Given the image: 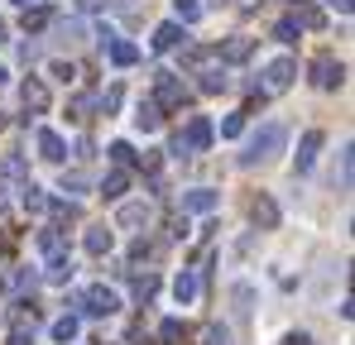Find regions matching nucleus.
Listing matches in <instances>:
<instances>
[{
	"label": "nucleus",
	"instance_id": "47",
	"mask_svg": "<svg viewBox=\"0 0 355 345\" xmlns=\"http://www.w3.org/2000/svg\"><path fill=\"white\" fill-rule=\"evenodd\" d=\"M15 5H24V10H29V0H15Z\"/></svg>",
	"mask_w": 355,
	"mask_h": 345
},
{
	"label": "nucleus",
	"instance_id": "37",
	"mask_svg": "<svg viewBox=\"0 0 355 345\" xmlns=\"http://www.w3.org/2000/svg\"><path fill=\"white\" fill-rule=\"evenodd\" d=\"M159 341L178 345V341H182V321H164V326H159Z\"/></svg>",
	"mask_w": 355,
	"mask_h": 345
},
{
	"label": "nucleus",
	"instance_id": "18",
	"mask_svg": "<svg viewBox=\"0 0 355 345\" xmlns=\"http://www.w3.org/2000/svg\"><path fill=\"white\" fill-rule=\"evenodd\" d=\"M106 57H111L116 67H135V62H139V48H135L130 39H111V44H106Z\"/></svg>",
	"mask_w": 355,
	"mask_h": 345
},
{
	"label": "nucleus",
	"instance_id": "44",
	"mask_svg": "<svg viewBox=\"0 0 355 345\" xmlns=\"http://www.w3.org/2000/svg\"><path fill=\"white\" fill-rule=\"evenodd\" d=\"M106 10H120V15H130V10H139V0H106Z\"/></svg>",
	"mask_w": 355,
	"mask_h": 345
},
{
	"label": "nucleus",
	"instance_id": "21",
	"mask_svg": "<svg viewBox=\"0 0 355 345\" xmlns=\"http://www.w3.org/2000/svg\"><path fill=\"white\" fill-rule=\"evenodd\" d=\"M135 125H139L144 134H154V130L164 125V111H159L154 101H139V111H135Z\"/></svg>",
	"mask_w": 355,
	"mask_h": 345
},
{
	"label": "nucleus",
	"instance_id": "41",
	"mask_svg": "<svg viewBox=\"0 0 355 345\" xmlns=\"http://www.w3.org/2000/svg\"><path fill=\"white\" fill-rule=\"evenodd\" d=\"M87 111H92V96H77V101H72V120H87Z\"/></svg>",
	"mask_w": 355,
	"mask_h": 345
},
{
	"label": "nucleus",
	"instance_id": "4",
	"mask_svg": "<svg viewBox=\"0 0 355 345\" xmlns=\"http://www.w3.org/2000/svg\"><path fill=\"white\" fill-rule=\"evenodd\" d=\"M211 134H216V130H211V120H207V115H192V120H187V130L173 139V154H178V159H187V154L211 149Z\"/></svg>",
	"mask_w": 355,
	"mask_h": 345
},
{
	"label": "nucleus",
	"instance_id": "34",
	"mask_svg": "<svg viewBox=\"0 0 355 345\" xmlns=\"http://www.w3.org/2000/svg\"><path fill=\"white\" fill-rule=\"evenodd\" d=\"M49 24V10H24V34H39Z\"/></svg>",
	"mask_w": 355,
	"mask_h": 345
},
{
	"label": "nucleus",
	"instance_id": "9",
	"mask_svg": "<svg viewBox=\"0 0 355 345\" xmlns=\"http://www.w3.org/2000/svg\"><path fill=\"white\" fill-rule=\"evenodd\" d=\"M221 206V192H211V187H192V192H182V216H211Z\"/></svg>",
	"mask_w": 355,
	"mask_h": 345
},
{
	"label": "nucleus",
	"instance_id": "36",
	"mask_svg": "<svg viewBox=\"0 0 355 345\" xmlns=\"http://www.w3.org/2000/svg\"><path fill=\"white\" fill-rule=\"evenodd\" d=\"M96 106H101V115H111V111L120 106V87H106V91L96 96Z\"/></svg>",
	"mask_w": 355,
	"mask_h": 345
},
{
	"label": "nucleus",
	"instance_id": "30",
	"mask_svg": "<svg viewBox=\"0 0 355 345\" xmlns=\"http://www.w3.org/2000/svg\"><path fill=\"white\" fill-rule=\"evenodd\" d=\"M231 297H236V312H240V317H250V302H254V288H250V283H236V288H231Z\"/></svg>",
	"mask_w": 355,
	"mask_h": 345
},
{
	"label": "nucleus",
	"instance_id": "28",
	"mask_svg": "<svg viewBox=\"0 0 355 345\" xmlns=\"http://www.w3.org/2000/svg\"><path fill=\"white\" fill-rule=\"evenodd\" d=\"M178 10V24H197L202 19V0H173Z\"/></svg>",
	"mask_w": 355,
	"mask_h": 345
},
{
	"label": "nucleus",
	"instance_id": "33",
	"mask_svg": "<svg viewBox=\"0 0 355 345\" xmlns=\"http://www.w3.org/2000/svg\"><path fill=\"white\" fill-rule=\"evenodd\" d=\"M106 154H111V163H116V168H125V163H135V149H130L125 139H116V144H111Z\"/></svg>",
	"mask_w": 355,
	"mask_h": 345
},
{
	"label": "nucleus",
	"instance_id": "7",
	"mask_svg": "<svg viewBox=\"0 0 355 345\" xmlns=\"http://www.w3.org/2000/svg\"><path fill=\"white\" fill-rule=\"evenodd\" d=\"M24 182H29L24 154H5V159H0V197H5V192H19Z\"/></svg>",
	"mask_w": 355,
	"mask_h": 345
},
{
	"label": "nucleus",
	"instance_id": "22",
	"mask_svg": "<svg viewBox=\"0 0 355 345\" xmlns=\"http://www.w3.org/2000/svg\"><path fill=\"white\" fill-rule=\"evenodd\" d=\"M173 297H178V307H187V302L197 297V274H192V269H182L173 278Z\"/></svg>",
	"mask_w": 355,
	"mask_h": 345
},
{
	"label": "nucleus",
	"instance_id": "24",
	"mask_svg": "<svg viewBox=\"0 0 355 345\" xmlns=\"http://www.w3.org/2000/svg\"><path fill=\"white\" fill-rule=\"evenodd\" d=\"M77 331H82L77 317H58V321H53V341H58V345H72V341H77Z\"/></svg>",
	"mask_w": 355,
	"mask_h": 345
},
{
	"label": "nucleus",
	"instance_id": "49",
	"mask_svg": "<svg viewBox=\"0 0 355 345\" xmlns=\"http://www.w3.org/2000/svg\"><path fill=\"white\" fill-rule=\"evenodd\" d=\"M101 345H106V341H101Z\"/></svg>",
	"mask_w": 355,
	"mask_h": 345
},
{
	"label": "nucleus",
	"instance_id": "12",
	"mask_svg": "<svg viewBox=\"0 0 355 345\" xmlns=\"http://www.w3.org/2000/svg\"><path fill=\"white\" fill-rule=\"evenodd\" d=\"M149 221H154V206H149V202H125V206L116 211L120 230H144Z\"/></svg>",
	"mask_w": 355,
	"mask_h": 345
},
{
	"label": "nucleus",
	"instance_id": "40",
	"mask_svg": "<svg viewBox=\"0 0 355 345\" xmlns=\"http://www.w3.org/2000/svg\"><path fill=\"white\" fill-rule=\"evenodd\" d=\"M149 254H154V245H149V240H135V245H130V259H135V264H139V259H149Z\"/></svg>",
	"mask_w": 355,
	"mask_h": 345
},
{
	"label": "nucleus",
	"instance_id": "38",
	"mask_svg": "<svg viewBox=\"0 0 355 345\" xmlns=\"http://www.w3.org/2000/svg\"><path fill=\"white\" fill-rule=\"evenodd\" d=\"M240 130H245V115H226V120H221V134H226V139H236Z\"/></svg>",
	"mask_w": 355,
	"mask_h": 345
},
{
	"label": "nucleus",
	"instance_id": "20",
	"mask_svg": "<svg viewBox=\"0 0 355 345\" xmlns=\"http://www.w3.org/2000/svg\"><path fill=\"white\" fill-rule=\"evenodd\" d=\"M250 53H254V39H250V34H236V39H226V48H221V57H226V62H245Z\"/></svg>",
	"mask_w": 355,
	"mask_h": 345
},
{
	"label": "nucleus",
	"instance_id": "46",
	"mask_svg": "<svg viewBox=\"0 0 355 345\" xmlns=\"http://www.w3.org/2000/svg\"><path fill=\"white\" fill-rule=\"evenodd\" d=\"M331 5H336V10H341V15H351V0H331Z\"/></svg>",
	"mask_w": 355,
	"mask_h": 345
},
{
	"label": "nucleus",
	"instance_id": "35",
	"mask_svg": "<svg viewBox=\"0 0 355 345\" xmlns=\"http://www.w3.org/2000/svg\"><path fill=\"white\" fill-rule=\"evenodd\" d=\"M336 187H341V192L351 187V149H341V163H336Z\"/></svg>",
	"mask_w": 355,
	"mask_h": 345
},
{
	"label": "nucleus",
	"instance_id": "16",
	"mask_svg": "<svg viewBox=\"0 0 355 345\" xmlns=\"http://www.w3.org/2000/svg\"><path fill=\"white\" fill-rule=\"evenodd\" d=\"M96 192H101L106 202H120V197L130 192V172H125V168H111L101 182H96Z\"/></svg>",
	"mask_w": 355,
	"mask_h": 345
},
{
	"label": "nucleus",
	"instance_id": "10",
	"mask_svg": "<svg viewBox=\"0 0 355 345\" xmlns=\"http://www.w3.org/2000/svg\"><path fill=\"white\" fill-rule=\"evenodd\" d=\"M39 254H44V264L72 259V254H67V235H62L58 226H44V230H39Z\"/></svg>",
	"mask_w": 355,
	"mask_h": 345
},
{
	"label": "nucleus",
	"instance_id": "26",
	"mask_svg": "<svg viewBox=\"0 0 355 345\" xmlns=\"http://www.w3.org/2000/svg\"><path fill=\"white\" fill-rule=\"evenodd\" d=\"M58 187H62V192H72V197H87V187H92V182H87V172H77V168L67 172V168H62V182H58Z\"/></svg>",
	"mask_w": 355,
	"mask_h": 345
},
{
	"label": "nucleus",
	"instance_id": "8",
	"mask_svg": "<svg viewBox=\"0 0 355 345\" xmlns=\"http://www.w3.org/2000/svg\"><path fill=\"white\" fill-rule=\"evenodd\" d=\"M82 245H87V254H92V259H106V254L116 249V226H106V221L87 226V235H82Z\"/></svg>",
	"mask_w": 355,
	"mask_h": 345
},
{
	"label": "nucleus",
	"instance_id": "17",
	"mask_svg": "<svg viewBox=\"0 0 355 345\" xmlns=\"http://www.w3.org/2000/svg\"><path fill=\"white\" fill-rule=\"evenodd\" d=\"M39 159H49V163H62L67 159V144H62L58 130H39Z\"/></svg>",
	"mask_w": 355,
	"mask_h": 345
},
{
	"label": "nucleus",
	"instance_id": "32",
	"mask_svg": "<svg viewBox=\"0 0 355 345\" xmlns=\"http://www.w3.org/2000/svg\"><path fill=\"white\" fill-rule=\"evenodd\" d=\"M44 269H49V274H44L49 283H67V278H72V259H58V264H44Z\"/></svg>",
	"mask_w": 355,
	"mask_h": 345
},
{
	"label": "nucleus",
	"instance_id": "42",
	"mask_svg": "<svg viewBox=\"0 0 355 345\" xmlns=\"http://www.w3.org/2000/svg\"><path fill=\"white\" fill-rule=\"evenodd\" d=\"M139 168H144V172H159V149H149V154H139Z\"/></svg>",
	"mask_w": 355,
	"mask_h": 345
},
{
	"label": "nucleus",
	"instance_id": "2",
	"mask_svg": "<svg viewBox=\"0 0 355 345\" xmlns=\"http://www.w3.org/2000/svg\"><path fill=\"white\" fill-rule=\"evenodd\" d=\"M187 96H192V91H187V82H182L178 72H154V96H149V101H154L159 111H182Z\"/></svg>",
	"mask_w": 355,
	"mask_h": 345
},
{
	"label": "nucleus",
	"instance_id": "15",
	"mask_svg": "<svg viewBox=\"0 0 355 345\" xmlns=\"http://www.w3.org/2000/svg\"><path fill=\"white\" fill-rule=\"evenodd\" d=\"M182 39H187V34H182V24L168 19V24H159V29H154V39H149V44H154V53H173Z\"/></svg>",
	"mask_w": 355,
	"mask_h": 345
},
{
	"label": "nucleus",
	"instance_id": "5",
	"mask_svg": "<svg viewBox=\"0 0 355 345\" xmlns=\"http://www.w3.org/2000/svg\"><path fill=\"white\" fill-rule=\"evenodd\" d=\"M341 82H346V62H341V57L322 53L312 62V87H317V91H336Z\"/></svg>",
	"mask_w": 355,
	"mask_h": 345
},
{
	"label": "nucleus",
	"instance_id": "43",
	"mask_svg": "<svg viewBox=\"0 0 355 345\" xmlns=\"http://www.w3.org/2000/svg\"><path fill=\"white\" fill-rule=\"evenodd\" d=\"M53 77H58V82H72V77H77V67H72V62H53Z\"/></svg>",
	"mask_w": 355,
	"mask_h": 345
},
{
	"label": "nucleus",
	"instance_id": "3",
	"mask_svg": "<svg viewBox=\"0 0 355 345\" xmlns=\"http://www.w3.org/2000/svg\"><path fill=\"white\" fill-rule=\"evenodd\" d=\"M87 317H116L120 312V292L116 288H106V283H92V288H82L77 297H72Z\"/></svg>",
	"mask_w": 355,
	"mask_h": 345
},
{
	"label": "nucleus",
	"instance_id": "39",
	"mask_svg": "<svg viewBox=\"0 0 355 345\" xmlns=\"http://www.w3.org/2000/svg\"><path fill=\"white\" fill-rule=\"evenodd\" d=\"M58 221H77V202H49Z\"/></svg>",
	"mask_w": 355,
	"mask_h": 345
},
{
	"label": "nucleus",
	"instance_id": "27",
	"mask_svg": "<svg viewBox=\"0 0 355 345\" xmlns=\"http://www.w3.org/2000/svg\"><path fill=\"white\" fill-rule=\"evenodd\" d=\"M293 19H297V29H322V24H327V15H322L317 5H302Z\"/></svg>",
	"mask_w": 355,
	"mask_h": 345
},
{
	"label": "nucleus",
	"instance_id": "25",
	"mask_svg": "<svg viewBox=\"0 0 355 345\" xmlns=\"http://www.w3.org/2000/svg\"><path fill=\"white\" fill-rule=\"evenodd\" d=\"M19 192H24V211H49V192H44V187H34V182H24Z\"/></svg>",
	"mask_w": 355,
	"mask_h": 345
},
{
	"label": "nucleus",
	"instance_id": "6",
	"mask_svg": "<svg viewBox=\"0 0 355 345\" xmlns=\"http://www.w3.org/2000/svg\"><path fill=\"white\" fill-rule=\"evenodd\" d=\"M293 77H297V62H293V57H274V62L264 67V91H269V96H279V91H288V87H293Z\"/></svg>",
	"mask_w": 355,
	"mask_h": 345
},
{
	"label": "nucleus",
	"instance_id": "23",
	"mask_svg": "<svg viewBox=\"0 0 355 345\" xmlns=\"http://www.w3.org/2000/svg\"><path fill=\"white\" fill-rule=\"evenodd\" d=\"M154 292H159V274H135V302L139 307L154 302Z\"/></svg>",
	"mask_w": 355,
	"mask_h": 345
},
{
	"label": "nucleus",
	"instance_id": "14",
	"mask_svg": "<svg viewBox=\"0 0 355 345\" xmlns=\"http://www.w3.org/2000/svg\"><path fill=\"white\" fill-rule=\"evenodd\" d=\"M322 144H327V139H322V130H307V134H302V144H297L293 172H307V168H312V163H317V154H322Z\"/></svg>",
	"mask_w": 355,
	"mask_h": 345
},
{
	"label": "nucleus",
	"instance_id": "29",
	"mask_svg": "<svg viewBox=\"0 0 355 345\" xmlns=\"http://www.w3.org/2000/svg\"><path fill=\"white\" fill-rule=\"evenodd\" d=\"M202 345H231V331H226L221 321H207V326H202Z\"/></svg>",
	"mask_w": 355,
	"mask_h": 345
},
{
	"label": "nucleus",
	"instance_id": "13",
	"mask_svg": "<svg viewBox=\"0 0 355 345\" xmlns=\"http://www.w3.org/2000/svg\"><path fill=\"white\" fill-rule=\"evenodd\" d=\"M192 67H197V77H202L197 87H202L207 96H216V91H226V87H231V82H226V67H216V62H207V57H202V62H192Z\"/></svg>",
	"mask_w": 355,
	"mask_h": 345
},
{
	"label": "nucleus",
	"instance_id": "1",
	"mask_svg": "<svg viewBox=\"0 0 355 345\" xmlns=\"http://www.w3.org/2000/svg\"><path fill=\"white\" fill-rule=\"evenodd\" d=\"M288 144V130L279 125V120H269V125H259L254 134H250V144H245V154H240V168H254V163H269L279 149Z\"/></svg>",
	"mask_w": 355,
	"mask_h": 345
},
{
	"label": "nucleus",
	"instance_id": "31",
	"mask_svg": "<svg viewBox=\"0 0 355 345\" xmlns=\"http://www.w3.org/2000/svg\"><path fill=\"white\" fill-rule=\"evenodd\" d=\"M297 34H302V29H297V19H293V15H288V19H279V24H274V39H279V44H293Z\"/></svg>",
	"mask_w": 355,
	"mask_h": 345
},
{
	"label": "nucleus",
	"instance_id": "48",
	"mask_svg": "<svg viewBox=\"0 0 355 345\" xmlns=\"http://www.w3.org/2000/svg\"><path fill=\"white\" fill-rule=\"evenodd\" d=\"M0 125H5V115H0Z\"/></svg>",
	"mask_w": 355,
	"mask_h": 345
},
{
	"label": "nucleus",
	"instance_id": "19",
	"mask_svg": "<svg viewBox=\"0 0 355 345\" xmlns=\"http://www.w3.org/2000/svg\"><path fill=\"white\" fill-rule=\"evenodd\" d=\"M250 216H254V226H264V230L279 226V206H274L269 197H254V202H250Z\"/></svg>",
	"mask_w": 355,
	"mask_h": 345
},
{
	"label": "nucleus",
	"instance_id": "45",
	"mask_svg": "<svg viewBox=\"0 0 355 345\" xmlns=\"http://www.w3.org/2000/svg\"><path fill=\"white\" fill-rule=\"evenodd\" d=\"M284 345H312V336H307V331H288V336H284Z\"/></svg>",
	"mask_w": 355,
	"mask_h": 345
},
{
	"label": "nucleus",
	"instance_id": "11",
	"mask_svg": "<svg viewBox=\"0 0 355 345\" xmlns=\"http://www.w3.org/2000/svg\"><path fill=\"white\" fill-rule=\"evenodd\" d=\"M19 106L29 115H44L49 111V87H44L39 77H24V82H19Z\"/></svg>",
	"mask_w": 355,
	"mask_h": 345
}]
</instances>
